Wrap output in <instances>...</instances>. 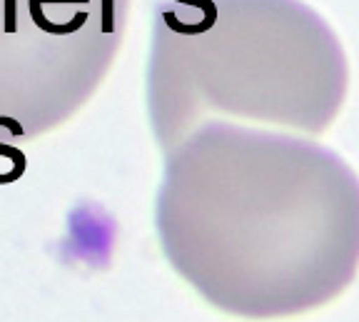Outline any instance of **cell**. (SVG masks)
Here are the masks:
<instances>
[{
  "label": "cell",
  "mask_w": 359,
  "mask_h": 322,
  "mask_svg": "<svg viewBox=\"0 0 359 322\" xmlns=\"http://www.w3.org/2000/svg\"><path fill=\"white\" fill-rule=\"evenodd\" d=\"M339 35L304 0H157L147 118L168 153L205 123L317 137L347 98Z\"/></svg>",
  "instance_id": "7a4b0ae2"
},
{
  "label": "cell",
  "mask_w": 359,
  "mask_h": 322,
  "mask_svg": "<svg viewBox=\"0 0 359 322\" xmlns=\"http://www.w3.org/2000/svg\"><path fill=\"white\" fill-rule=\"evenodd\" d=\"M155 230L172 270L212 307L302 315L357 275L359 180L314 137L215 120L165 153Z\"/></svg>",
  "instance_id": "6da1fadb"
},
{
  "label": "cell",
  "mask_w": 359,
  "mask_h": 322,
  "mask_svg": "<svg viewBox=\"0 0 359 322\" xmlns=\"http://www.w3.org/2000/svg\"><path fill=\"white\" fill-rule=\"evenodd\" d=\"M133 0H0V135L30 142L95 95Z\"/></svg>",
  "instance_id": "3957f363"
}]
</instances>
